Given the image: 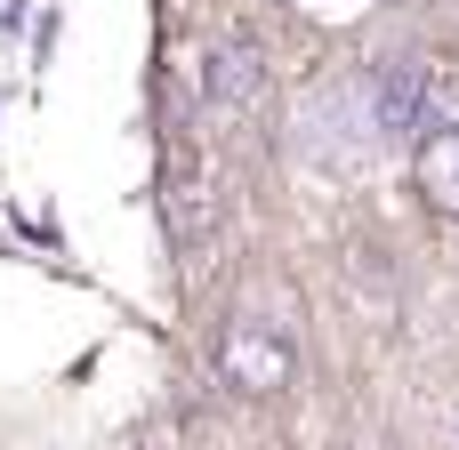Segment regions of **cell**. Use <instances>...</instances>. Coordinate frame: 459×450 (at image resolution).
Listing matches in <instances>:
<instances>
[{
  "mask_svg": "<svg viewBox=\"0 0 459 450\" xmlns=\"http://www.w3.org/2000/svg\"><path fill=\"white\" fill-rule=\"evenodd\" d=\"M411 193L428 201V217H452L459 225V121L428 129L411 145Z\"/></svg>",
  "mask_w": 459,
  "mask_h": 450,
  "instance_id": "cell-2",
  "label": "cell"
},
{
  "mask_svg": "<svg viewBox=\"0 0 459 450\" xmlns=\"http://www.w3.org/2000/svg\"><path fill=\"white\" fill-rule=\"evenodd\" d=\"M218 378H226L242 403H282V395L299 386V338H282V330L234 314V322L218 330Z\"/></svg>",
  "mask_w": 459,
  "mask_h": 450,
  "instance_id": "cell-1",
  "label": "cell"
}]
</instances>
